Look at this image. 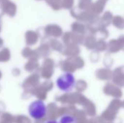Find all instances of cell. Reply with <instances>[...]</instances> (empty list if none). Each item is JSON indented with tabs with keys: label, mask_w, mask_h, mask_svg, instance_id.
<instances>
[{
	"label": "cell",
	"mask_w": 124,
	"mask_h": 123,
	"mask_svg": "<svg viewBox=\"0 0 124 123\" xmlns=\"http://www.w3.org/2000/svg\"><path fill=\"white\" fill-rule=\"evenodd\" d=\"M57 88L62 92H71L76 85V80L73 74L65 72L58 77L56 81Z\"/></svg>",
	"instance_id": "cell-1"
},
{
	"label": "cell",
	"mask_w": 124,
	"mask_h": 123,
	"mask_svg": "<svg viewBox=\"0 0 124 123\" xmlns=\"http://www.w3.org/2000/svg\"><path fill=\"white\" fill-rule=\"evenodd\" d=\"M28 113L33 119L41 120L46 115L47 108L43 101L36 100L29 105Z\"/></svg>",
	"instance_id": "cell-2"
},
{
	"label": "cell",
	"mask_w": 124,
	"mask_h": 123,
	"mask_svg": "<svg viewBox=\"0 0 124 123\" xmlns=\"http://www.w3.org/2000/svg\"><path fill=\"white\" fill-rule=\"evenodd\" d=\"M59 123H78V122L73 116L70 115H65L60 118Z\"/></svg>",
	"instance_id": "cell-3"
},
{
	"label": "cell",
	"mask_w": 124,
	"mask_h": 123,
	"mask_svg": "<svg viewBox=\"0 0 124 123\" xmlns=\"http://www.w3.org/2000/svg\"><path fill=\"white\" fill-rule=\"evenodd\" d=\"M44 123H59L57 121H55V120H48V121H46Z\"/></svg>",
	"instance_id": "cell-4"
}]
</instances>
